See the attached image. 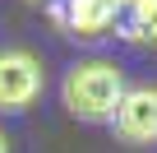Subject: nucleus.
I'll list each match as a JSON object with an SVG mask.
<instances>
[{
  "instance_id": "1",
  "label": "nucleus",
  "mask_w": 157,
  "mask_h": 153,
  "mask_svg": "<svg viewBox=\"0 0 157 153\" xmlns=\"http://www.w3.org/2000/svg\"><path fill=\"white\" fill-rule=\"evenodd\" d=\"M120 93H125V70L106 56H83V60L65 65V74H60V102L83 125H111Z\"/></svg>"
},
{
  "instance_id": "2",
  "label": "nucleus",
  "mask_w": 157,
  "mask_h": 153,
  "mask_svg": "<svg viewBox=\"0 0 157 153\" xmlns=\"http://www.w3.org/2000/svg\"><path fill=\"white\" fill-rule=\"evenodd\" d=\"M46 93V65L33 46H0V116H23Z\"/></svg>"
},
{
  "instance_id": "3",
  "label": "nucleus",
  "mask_w": 157,
  "mask_h": 153,
  "mask_svg": "<svg viewBox=\"0 0 157 153\" xmlns=\"http://www.w3.org/2000/svg\"><path fill=\"white\" fill-rule=\"evenodd\" d=\"M116 10H120V0H56V5H46L51 23L69 42H83V46L116 33Z\"/></svg>"
},
{
  "instance_id": "4",
  "label": "nucleus",
  "mask_w": 157,
  "mask_h": 153,
  "mask_svg": "<svg viewBox=\"0 0 157 153\" xmlns=\"http://www.w3.org/2000/svg\"><path fill=\"white\" fill-rule=\"evenodd\" d=\"M111 130L129 148H152L157 144V84H125Z\"/></svg>"
},
{
  "instance_id": "5",
  "label": "nucleus",
  "mask_w": 157,
  "mask_h": 153,
  "mask_svg": "<svg viewBox=\"0 0 157 153\" xmlns=\"http://www.w3.org/2000/svg\"><path fill=\"white\" fill-rule=\"evenodd\" d=\"M111 37L129 46H157V0H120Z\"/></svg>"
},
{
  "instance_id": "6",
  "label": "nucleus",
  "mask_w": 157,
  "mask_h": 153,
  "mask_svg": "<svg viewBox=\"0 0 157 153\" xmlns=\"http://www.w3.org/2000/svg\"><path fill=\"white\" fill-rule=\"evenodd\" d=\"M0 153H10V135L5 130H0Z\"/></svg>"
},
{
  "instance_id": "7",
  "label": "nucleus",
  "mask_w": 157,
  "mask_h": 153,
  "mask_svg": "<svg viewBox=\"0 0 157 153\" xmlns=\"http://www.w3.org/2000/svg\"><path fill=\"white\" fill-rule=\"evenodd\" d=\"M28 5H56V0H28Z\"/></svg>"
}]
</instances>
